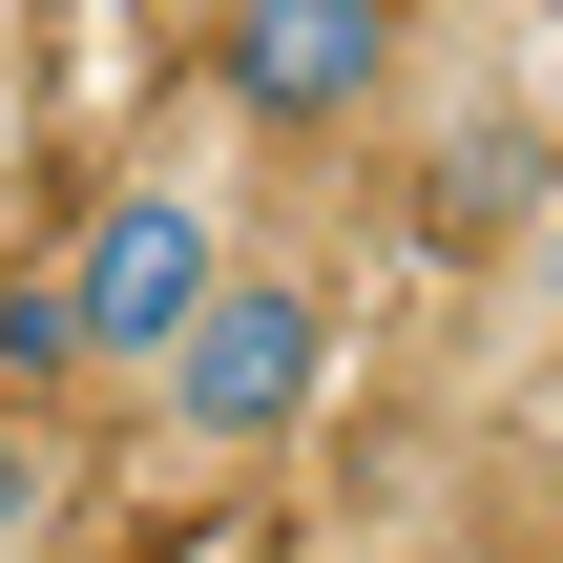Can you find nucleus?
Masks as SVG:
<instances>
[{"label":"nucleus","instance_id":"obj_7","mask_svg":"<svg viewBox=\"0 0 563 563\" xmlns=\"http://www.w3.org/2000/svg\"><path fill=\"white\" fill-rule=\"evenodd\" d=\"M543 460H563V355H543Z\"/></svg>","mask_w":563,"mask_h":563},{"label":"nucleus","instance_id":"obj_3","mask_svg":"<svg viewBox=\"0 0 563 563\" xmlns=\"http://www.w3.org/2000/svg\"><path fill=\"white\" fill-rule=\"evenodd\" d=\"M397 63H418V0H230V21H209V84H230L272 146L376 125V104H397Z\"/></svg>","mask_w":563,"mask_h":563},{"label":"nucleus","instance_id":"obj_2","mask_svg":"<svg viewBox=\"0 0 563 563\" xmlns=\"http://www.w3.org/2000/svg\"><path fill=\"white\" fill-rule=\"evenodd\" d=\"M334 292L313 272H230L209 313H188V355L146 376V418L188 439V460H272V439H313V397H334Z\"/></svg>","mask_w":563,"mask_h":563},{"label":"nucleus","instance_id":"obj_4","mask_svg":"<svg viewBox=\"0 0 563 563\" xmlns=\"http://www.w3.org/2000/svg\"><path fill=\"white\" fill-rule=\"evenodd\" d=\"M63 376H84V334H63V272H0V397L42 418Z\"/></svg>","mask_w":563,"mask_h":563},{"label":"nucleus","instance_id":"obj_1","mask_svg":"<svg viewBox=\"0 0 563 563\" xmlns=\"http://www.w3.org/2000/svg\"><path fill=\"white\" fill-rule=\"evenodd\" d=\"M230 272H251V251H230V209H209L188 167H125V188L63 230V334H84V376H125V397H146Z\"/></svg>","mask_w":563,"mask_h":563},{"label":"nucleus","instance_id":"obj_5","mask_svg":"<svg viewBox=\"0 0 563 563\" xmlns=\"http://www.w3.org/2000/svg\"><path fill=\"white\" fill-rule=\"evenodd\" d=\"M501 334H522V355H563V167L522 188V251H501Z\"/></svg>","mask_w":563,"mask_h":563},{"label":"nucleus","instance_id":"obj_6","mask_svg":"<svg viewBox=\"0 0 563 563\" xmlns=\"http://www.w3.org/2000/svg\"><path fill=\"white\" fill-rule=\"evenodd\" d=\"M42 543H63V439L0 397V563H42Z\"/></svg>","mask_w":563,"mask_h":563}]
</instances>
